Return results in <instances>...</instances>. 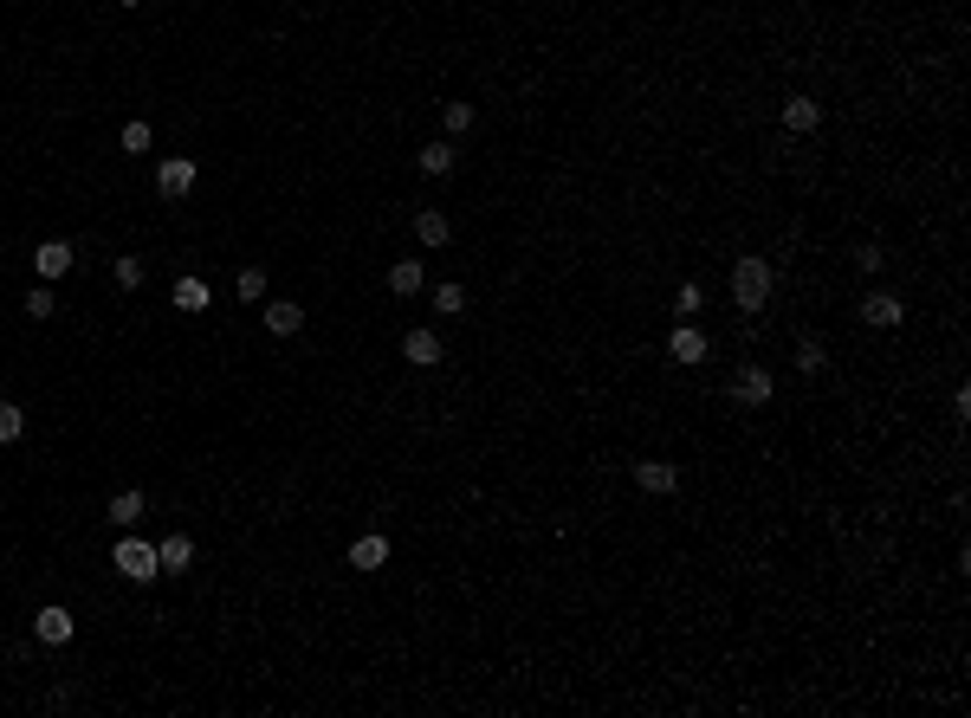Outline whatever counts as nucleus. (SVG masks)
I'll return each instance as SVG.
<instances>
[{"mask_svg": "<svg viewBox=\"0 0 971 718\" xmlns=\"http://www.w3.org/2000/svg\"><path fill=\"white\" fill-rule=\"evenodd\" d=\"M72 240H39L33 246V272H39V279H65V272H72Z\"/></svg>", "mask_w": 971, "mask_h": 718, "instance_id": "6", "label": "nucleus"}, {"mask_svg": "<svg viewBox=\"0 0 971 718\" xmlns=\"http://www.w3.org/2000/svg\"><path fill=\"white\" fill-rule=\"evenodd\" d=\"M415 240H421V246H447V240H454V227H447V214H434V207H421V214H415Z\"/></svg>", "mask_w": 971, "mask_h": 718, "instance_id": "15", "label": "nucleus"}, {"mask_svg": "<svg viewBox=\"0 0 971 718\" xmlns=\"http://www.w3.org/2000/svg\"><path fill=\"white\" fill-rule=\"evenodd\" d=\"M900 317H907V305H900L894 292H868V298H861V324H874V330H894Z\"/></svg>", "mask_w": 971, "mask_h": 718, "instance_id": "8", "label": "nucleus"}, {"mask_svg": "<svg viewBox=\"0 0 971 718\" xmlns=\"http://www.w3.org/2000/svg\"><path fill=\"white\" fill-rule=\"evenodd\" d=\"M111 563H117V576H130V583H149V576H162L156 544H143V537H117Z\"/></svg>", "mask_w": 971, "mask_h": 718, "instance_id": "2", "label": "nucleus"}, {"mask_svg": "<svg viewBox=\"0 0 971 718\" xmlns=\"http://www.w3.org/2000/svg\"><path fill=\"white\" fill-rule=\"evenodd\" d=\"M441 123H447V136H467V130H473V104H447Z\"/></svg>", "mask_w": 971, "mask_h": 718, "instance_id": "27", "label": "nucleus"}, {"mask_svg": "<svg viewBox=\"0 0 971 718\" xmlns=\"http://www.w3.org/2000/svg\"><path fill=\"white\" fill-rule=\"evenodd\" d=\"M434 311H447V317H467V285H441V292H434Z\"/></svg>", "mask_w": 971, "mask_h": 718, "instance_id": "20", "label": "nucleus"}, {"mask_svg": "<svg viewBox=\"0 0 971 718\" xmlns=\"http://www.w3.org/2000/svg\"><path fill=\"white\" fill-rule=\"evenodd\" d=\"M389 292H402V298L421 292V259H395V266H389Z\"/></svg>", "mask_w": 971, "mask_h": 718, "instance_id": "17", "label": "nucleus"}, {"mask_svg": "<svg viewBox=\"0 0 971 718\" xmlns=\"http://www.w3.org/2000/svg\"><path fill=\"white\" fill-rule=\"evenodd\" d=\"M143 279H149V266H143L136 253H123V259H117V285H123V292H136Z\"/></svg>", "mask_w": 971, "mask_h": 718, "instance_id": "21", "label": "nucleus"}, {"mask_svg": "<svg viewBox=\"0 0 971 718\" xmlns=\"http://www.w3.org/2000/svg\"><path fill=\"white\" fill-rule=\"evenodd\" d=\"M156 563H162V576H182L188 563H195V537H188V531H169L156 544Z\"/></svg>", "mask_w": 971, "mask_h": 718, "instance_id": "7", "label": "nucleus"}, {"mask_svg": "<svg viewBox=\"0 0 971 718\" xmlns=\"http://www.w3.org/2000/svg\"><path fill=\"white\" fill-rule=\"evenodd\" d=\"M188 188H195V162H188V156H162V162H156V195L182 201Z\"/></svg>", "mask_w": 971, "mask_h": 718, "instance_id": "4", "label": "nucleus"}, {"mask_svg": "<svg viewBox=\"0 0 971 718\" xmlns=\"http://www.w3.org/2000/svg\"><path fill=\"white\" fill-rule=\"evenodd\" d=\"M169 298H175V311H208V298H214V292H208V279H195V272H188V279H175V292H169Z\"/></svg>", "mask_w": 971, "mask_h": 718, "instance_id": "14", "label": "nucleus"}, {"mask_svg": "<svg viewBox=\"0 0 971 718\" xmlns=\"http://www.w3.org/2000/svg\"><path fill=\"white\" fill-rule=\"evenodd\" d=\"M149 143H156L149 123H123V149H130V156H149Z\"/></svg>", "mask_w": 971, "mask_h": 718, "instance_id": "22", "label": "nucleus"}, {"mask_svg": "<svg viewBox=\"0 0 971 718\" xmlns=\"http://www.w3.org/2000/svg\"><path fill=\"white\" fill-rule=\"evenodd\" d=\"M266 330H272V337H298V330H305V305L272 298V305H266Z\"/></svg>", "mask_w": 971, "mask_h": 718, "instance_id": "10", "label": "nucleus"}, {"mask_svg": "<svg viewBox=\"0 0 971 718\" xmlns=\"http://www.w3.org/2000/svg\"><path fill=\"white\" fill-rule=\"evenodd\" d=\"M123 7H143V0H123Z\"/></svg>", "mask_w": 971, "mask_h": 718, "instance_id": "30", "label": "nucleus"}, {"mask_svg": "<svg viewBox=\"0 0 971 718\" xmlns=\"http://www.w3.org/2000/svg\"><path fill=\"white\" fill-rule=\"evenodd\" d=\"M26 434V414L13 408V402H0V447H7V440H20Z\"/></svg>", "mask_w": 971, "mask_h": 718, "instance_id": "24", "label": "nucleus"}, {"mask_svg": "<svg viewBox=\"0 0 971 718\" xmlns=\"http://www.w3.org/2000/svg\"><path fill=\"white\" fill-rule=\"evenodd\" d=\"M700 305H706V292H700V285H680V317H693Z\"/></svg>", "mask_w": 971, "mask_h": 718, "instance_id": "28", "label": "nucleus"}, {"mask_svg": "<svg viewBox=\"0 0 971 718\" xmlns=\"http://www.w3.org/2000/svg\"><path fill=\"white\" fill-rule=\"evenodd\" d=\"M143 505H149L143 492H117V499H111V524H123V531H130V524L143 518Z\"/></svg>", "mask_w": 971, "mask_h": 718, "instance_id": "19", "label": "nucleus"}, {"mask_svg": "<svg viewBox=\"0 0 971 718\" xmlns=\"http://www.w3.org/2000/svg\"><path fill=\"white\" fill-rule=\"evenodd\" d=\"M234 292L246 298V305H253V298H266V272H259V266H246L240 279H234Z\"/></svg>", "mask_w": 971, "mask_h": 718, "instance_id": "25", "label": "nucleus"}, {"mask_svg": "<svg viewBox=\"0 0 971 718\" xmlns=\"http://www.w3.org/2000/svg\"><path fill=\"white\" fill-rule=\"evenodd\" d=\"M855 266H861V272H881V266H887V259H881V246H861V253H855Z\"/></svg>", "mask_w": 971, "mask_h": 718, "instance_id": "29", "label": "nucleus"}, {"mask_svg": "<svg viewBox=\"0 0 971 718\" xmlns=\"http://www.w3.org/2000/svg\"><path fill=\"white\" fill-rule=\"evenodd\" d=\"M635 479H641V492H680V466H667V460H641Z\"/></svg>", "mask_w": 971, "mask_h": 718, "instance_id": "12", "label": "nucleus"}, {"mask_svg": "<svg viewBox=\"0 0 971 718\" xmlns=\"http://www.w3.org/2000/svg\"><path fill=\"white\" fill-rule=\"evenodd\" d=\"M402 356L415 369H434V363H441V337H434V330H408V337H402Z\"/></svg>", "mask_w": 971, "mask_h": 718, "instance_id": "11", "label": "nucleus"}, {"mask_svg": "<svg viewBox=\"0 0 971 718\" xmlns=\"http://www.w3.org/2000/svg\"><path fill=\"white\" fill-rule=\"evenodd\" d=\"M33 634H39L46 647H65V641L78 634V621H72V609H59V602H46V609L33 615Z\"/></svg>", "mask_w": 971, "mask_h": 718, "instance_id": "5", "label": "nucleus"}, {"mask_svg": "<svg viewBox=\"0 0 971 718\" xmlns=\"http://www.w3.org/2000/svg\"><path fill=\"white\" fill-rule=\"evenodd\" d=\"M816 123H823L816 98H784V130H816Z\"/></svg>", "mask_w": 971, "mask_h": 718, "instance_id": "16", "label": "nucleus"}, {"mask_svg": "<svg viewBox=\"0 0 971 718\" xmlns=\"http://www.w3.org/2000/svg\"><path fill=\"white\" fill-rule=\"evenodd\" d=\"M823 363H829V356H823V343H816V337H803V343H797V369H803V376H816Z\"/></svg>", "mask_w": 971, "mask_h": 718, "instance_id": "23", "label": "nucleus"}, {"mask_svg": "<svg viewBox=\"0 0 971 718\" xmlns=\"http://www.w3.org/2000/svg\"><path fill=\"white\" fill-rule=\"evenodd\" d=\"M732 402L738 408H764V402H771V369H764V363H745L732 376Z\"/></svg>", "mask_w": 971, "mask_h": 718, "instance_id": "3", "label": "nucleus"}, {"mask_svg": "<svg viewBox=\"0 0 971 718\" xmlns=\"http://www.w3.org/2000/svg\"><path fill=\"white\" fill-rule=\"evenodd\" d=\"M706 350H713V343H706L693 324H674V337H667V356H674V363H706Z\"/></svg>", "mask_w": 971, "mask_h": 718, "instance_id": "9", "label": "nucleus"}, {"mask_svg": "<svg viewBox=\"0 0 971 718\" xmlns=\"http://www.w3.org/2000/svg\"><path fill=\"white\" fill-rule=\"evenodd\" d=\"M447 169H454V143L447 136L441 143H421V175H447Z\"/></svg>", "mask_w": 971, "mask_h": 718, "instance_id": "18", "label": "nucleus"}, {"mask_svg": "<svg viewBox=\"0 0 971 718\" xmlns=\"http://www.w3.org/2000/svg\"><path fill=\"white\" fill-rule=\"evenodd\" d=\"M382 563H389V537H357V544H350V570H382Z\"/></svg>", "mask_w": 971, "mask_h": 718, "instance_id": "13", "label": "nucleus"}, {"mask_svg": "<svg viewBox=\"0 0 971 718\" xmlns=\"http://www.w3.org/2000/svg\"><path fill=\"white\" fill-rule=\"evenodd\" d=\"M771 285H777L771 259L745 253V259L732 266V305H738V311H764V305H771Z\"/></svg>", "mask_w": 971, "mask_h": 718, "instance_id": "1", "label": "nucleus"}, {"mask_svg": "<svg viewBox=\"0 0 971 718\" xmlns=\"http://www.w3.org/2000/svg\"><path fill=\"white\" fill-rule=\"evenodd\" d=\"M52 311H59V298H52L46 285H39V292L26 298V317H33V324H52Z\"/></svg>", "mask_w": 971, "mask_h": 718, "instance_id": "26", "label": "nucleus"}]
</instances>
